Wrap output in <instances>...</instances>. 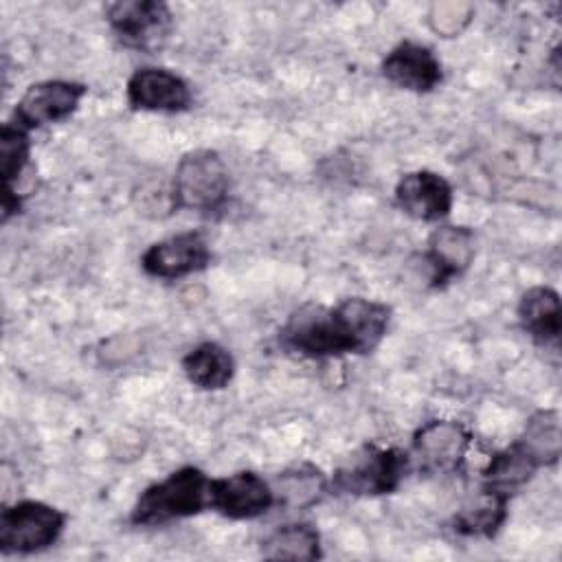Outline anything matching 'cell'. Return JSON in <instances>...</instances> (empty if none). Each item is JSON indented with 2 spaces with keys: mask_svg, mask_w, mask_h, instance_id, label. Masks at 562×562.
<instances>
[{
  "mask_svg": "<svg viewBox=\"0 0 562 562\" xmlns=\"http://www.w3.org/2000/svg\"><path fill=\"white\" fill-rule=\"evenodd\" d=\"M391 307L386 303L349 296L334 307L305 303L296 307L279 331V342L303 358H336L371 353L386 336Z\"/></svg>",
  "mask_w": 562,
  "mask_h": 562,
  "instance_id": "6da1fadb",
  "label": "cell"
},
{
  "mask_svg": "<svg viewBox=\"0 0 562 562\" xmlns=\"http://www.w3.org/2000/svg\"><path fill=\"white\" fill-rule=\"evenodd\" d=\"M209 483L204 470L184 465L147 485L136 498L130 520L140 527L167 525L209 509Z\"/></svg>",
  "mask_w": 562,
  "mask_h": 562,
  "instance_id": "7a4b0ae2",
  "label": "cell"
},
{
  "mask_svg": "<svg viewBox=\"0 0 562 562\" xmlns=\"http://www.w3.org/2000/svg\"><path fill=\"white\" fill-rule=\"evenodd\" d=\"M413 468L411 454L402 448L364 446L353 452L329 476V492L340 496H382L391 494Z\"/></svg>",
  "mask_w": 562,
  "mask_h": 562,
  "instance_id": "3957f363",
  "label": "cell"
},
{
  "mask_svg": "<svg viewBox=\"0 0 562 562\" xmlns=\"http://www.w3.org/2000/svg\"><path fill=\"white\" fill-rule=\"evenodd\" d=\"M228 169L215 149L187 151L173 173V209L215 213L228 200Z\"/></svg>",
  "mask_w": 562,
  "mask_h": 562,
  "instance_id": "277c9868",
  "label": "cell"
},
{
  "mask_svg": "<svg viewBox=\"0 0 562 562\" xmlns=\"http://www.w3.org/2000/svg\"><path fill=\"white\" fill-rule=\"evenodd\" d=\"M68 514L42 503V501H15L0 512V553L29 555L53 547L64 527Z\"/></svg>",
  "mask_w": 562,
  "mask_h": 562,
  "instance_id": "5b68a950",
  "label": "cell"
},
{
  "mask_svg": "<svg viewBox=\"0 0 562 562\" xmlns=\"http://www.w3.org/2000/svg\"><path fill=\"white\" fill-rule=\"evenodd\" d=\"M105 20L125 46L149 50L169 37L173 13L160 0H116L105 7Z\"/></svg>",
  "mask_w": 562,
  "mask_h": 562,
  "instance_id": "8992f818",
  "label": "cell"
},
{
  "mask_svg": "<svg viewBox=\"0 0 562 562\" xmlns=\"http://www.w3.org/2000/svg\"><path fill=\"white\" fill-rule=\"evenodd\" d=\"M472 443L470 430L457 419H430L413 435V457L430 474L457 472Z\"/></svg>",
  "mask_w": 562,
  "mask_h": 562,
  "instance_id": "52a82bcc",
  "label": "cell"
},
{
  "mask_svg": "<svg viewBox=\"0 0 562 562\" xmlns=\"http://www.w3.org/2000/svg\"><path fill=\"white\" fill-rule=\"evenodd\" d=\"M274 507L270 481L252 470H239L228 476L211 479L209 509L220 512L231 520H250Z\"/></svg>",
  "mask_w": 562,
  "mask_h": 562,
  "instance_id": "ba28073f",
  "label": "cell"
},
{
  "mask_svg": "<svg viewBox=\"0 0 562 562\" xmlns=\"http://www.w3.org/2000/svg\"><path fill=\"white\" fill-rule=\"evenodd\" d=\"M86 92H88L86 83H79V81H68V79L37 81L29 86L20 97L13 110V121L26 127L29 132L50 123L66 121L70 114H75Z\"/></svg>",
  "mask_w": 562,
  "mask_h": 562,
  "instance_id": "9c48e42d",
  "label": "cell"
},
{
  "mask_svg": "<svg viewBox=\"0 0 562 562\" xmlns=\"http://www.w3.org/2000/svg\"><path fill=\"white\" fill-rule=\"evenodd\" d=\"M211 246L198 231L176 233L154 241L140 255V268L154 279H182L211 263Z\"/></svg>",
  "mask_w": 562,
  "mask_h": 562,
  "instance_id": "30bf717a",
  "label": "cell"
},
{
  "mask_svg": "<svg viewBox=\"0 0 562 562\" xmlns=\"http://www.w3.org/2000/svg\"><path fill=\"white\" fill-rule=\"evenodd\" d=\"M125 97L134 110L145 112H182L193 99L180 75L158 66L134 70L125 83Z\"/></svg>",
  "mask_w": 562,
  "mask_h": 562,
  "instance_id": "8fae6325",
  "label": "cell"
},
{
  "mask_svg": "<svg viewBox=\"0 0 562 562\" xmlns=\"http://www.w3.org/2000/svg\"><path fill=\"white\" fill-rule=\"evenodd\" d=\"M397 206L419 220V222H439L448 217L454 204L452 184L437 171L417 169L408 171L395 184Z\"/></svg>",
  "mask_w": 562,
  "mask_h": 562,
  "instance_id": "7c38bea8",
  "label": "cell"
},
{
  "mask_svg": "<svg viewBox=\"0 0 562 562\" xmlns=\"http://www.w3.org/2000/svg\"><path fill=\"white\" fill-rule=\"evenodd\" d=\"M380 68L386 81L402 90L419 94L435 90L443 79L441 61L437 59L432 48L411 40L393 46L382 59Z\"/></svg>",
  "mask_w": 562,
  "mask_h": 562,
  "instance_id": "4fadbf2b",
  "label": "cell"
},
{
  "mask_svg": "<svg viewBox=\"0 0 562 562\" xmlns=\"http://www.w3.org/2000/svg\"><path fill=\"white\" fill-rule=\"evenodd\" d=\"M474 231L468 226L443 224L428 237L424 261L430 270V288H443L454 277H461L474 259Z\"/></svg>",
  "mask_w": 562,
  "mask_h": 562,
  "instance_id": "5bb4252c",
  "label": "cell"
},
{
  "mask_svg": "<svg viewBox=\"0 0 562 562\" xmlns=\"http://www.w3.org/2000/svg\"><path fill=\"white\" fill-rule=\"evenodd\" d=\"M29 156H31L29 130L15 123L13 119L4 121L0 130V171L4 180L2 222L20 213L22 209V195L18 193V182L29 165Z\"/></svg>",
  "mask_w": 562,
  "mask_h": 562,
  "instance_id": "9a60e30c",
  "label": "cell"
},
{
  "mask_svg": "<svg viewBox=\"0 0 562 562\" xmlns=\"http://www.w3.org/2000/svg\"><path fill=\"white\" fill-rule=\"evenodd\" d=\"M538 470L540 463L520 446L518 439H514L507 448L492 454L490 463L481 472V487L512 498L533 479Z\"/></svg>",
  "mask_w": 562,
  "mask_h": 562,
  "instance_id": "2e32d148",
  "label": "cell"
},
{
  "mask_svg": "<svg viewBox=\"0 0 562 562\" xmlns=\"http://www.w3.org/2000/svg\"><path fill=\"white\" fill-rule=\"evenodd\" d=\"M518 321L538 345H553L562 331L560 294L549 285L529 288L518 301Z\"/></svg>",
  "mask_w": 562,
  "mask_h": 562,
  "instance_id": "e0dca14e",
  "label": "cell"
},
{
  "mask_svg": "<svg viewBox=\"0 0 562 562\" xmlns=\"http://www.w3.org/2000/svg\"><path fill=\"white\" fill-rule=\"evenodd\" d=\"M184 378L202 391H222L235 375V360L226 347L206 340L195 345L180 360Z\"/></svg>",
  "mask_w": 562,
  "mask_h": 562,
  "instance_id": "ac0fdd59",
  "label": "cell"
},
{
  "mask_svg": "<svg viewBox=\"0 0 562 562\" xmlns=\"http://www.w3.org/2000/svg\"><path fill=\"white\" fill-rule=\"evenodd\" d=\"M270 485L274 492V505L285 509H305L329 492V479L312 463H299L283 470Z\"/></svg>",
  "mask_w": 562,
  "mask_h": 562,
  "instance_id": "d6986e66",
  "label": "cell"
},
{
  "mask_svg": "<svg viewBox=\"0 0 562 562\" xmlns=\"http://www.w3.org/2000/svg\"><path fill=\"white\" fill-rule=\"evenodd\" d=\"M261 555L266 560H294V562L318 560L323 555L321 533L310 522L281 525L263 538Z\"/></svg>",
  "mask_w": 562,
  "mask_h": 562,
  "instance_id": "ffe728a7",
  "label": "cell"
},
{
  "mask_svg": "<svg viewBox=\"0 0 562 562\" xmlns=\"http://www.w3.org/2000/svg\"><path fill=\"white\" fill-rule=\"evenodd\" d=\"M507 505L509 498L481 487L476 501L454 514L452 529L461 536L492 538L507 520Z\"/></svg>",
  "mask_w": 562,
  "mask_h": 562,
  "instance_id": "44dd1931",
  "label": "cell"
},
{
  "mask_svg": "<svg viewBox=\"0 0 562 562\" xmlns=\"http://www.w3.org/2000/svg\"><path fill=\"white\" fill-rule=\"evenodd\" d=\"M520 446L540 463L553 465L562 452V432H560V413L555 408L536 411L527 424L522 435L518 437Z\"/></svg>",
  "mask_w": 562,
  "mask_h": 562,
  "instance_id": "7402d4cb",
  "label": "cell"
},
{
  "mask_svg": "<svg viewBox=\"0 0 562 562\" xmlns=\"http://www.w3.org/2000/svg\"><path fill=\"white\" fill-rule=\"evenodd\" d=\"M472 20V7L470 4H435L430 9V29L443 37H454L459 35Z\"/></svg>",
  "mask_w": 562,
  "mask_h": 562,
  "instance_id": "603a6c76",
  "label": "cell"
}]
</instances>
